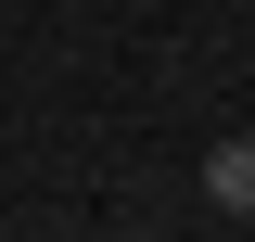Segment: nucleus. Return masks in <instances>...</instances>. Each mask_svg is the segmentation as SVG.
<instances>
[{
    "label": "nucleus",
    "instance_id": "nucleus-1",
    "mask_svg": "<svg viewBox=\"0 0 255 242\" xmlns=\"http://www.w3.org/2000/svg\"><path fill=\"white\" fill-rule=\"evenodd\" d=\"M204 204H217V217H255V140H217V153H204Z\"/></svg>",
    "mask_w": 255,
    "mask_h": 242
}]
</instances>
